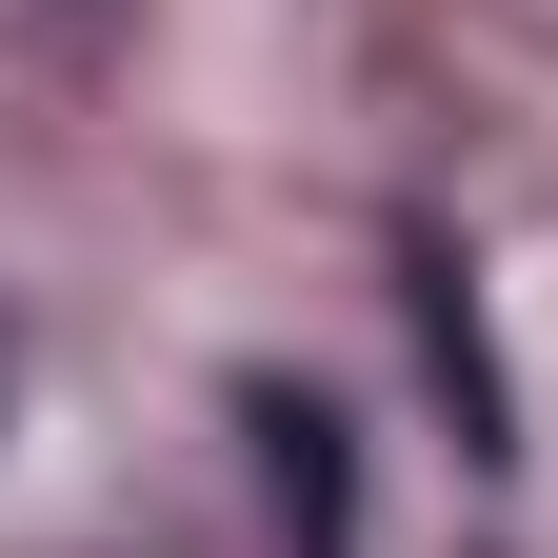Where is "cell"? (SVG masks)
<instances>
[{
    "label": "cell",
    "mask_w": 558,
    "mask_h": 558,
    "mask_svg": "<svg viewBox=\"0 0 558 558\" xmlns=\"http://www.w3.org/2000/svg\"><path fill=\"white\" fill-rule=\"evenodd\" d=\"M259 439H279V499H300V538L339 558V418H319V399H259Z\"/></svg>",
    "instance_id": "cell-1"
},
{
    "label": "cell",
    "mask_w": 558,
    "mask_h": 558,
    "mask_svg": "<svg viewBox=\"0 0 558 558\" xmlns=\"http://www.w3.org/2000/svg\"><path fill=\"white\" fill-rule=\"evenodd\" d=\"M0 418H21V339H0Z\"/></svg>",
    "instance_id": "cell-2"
}]
</instances>
